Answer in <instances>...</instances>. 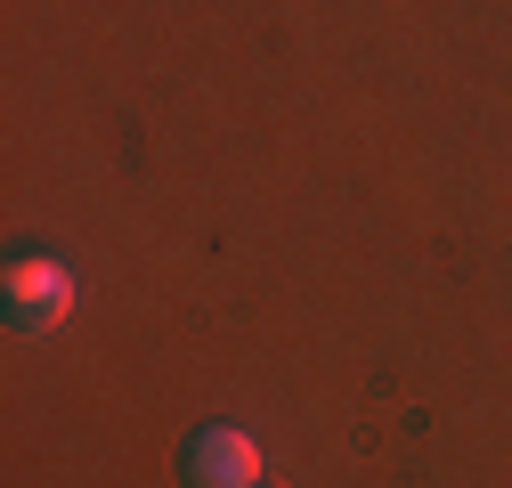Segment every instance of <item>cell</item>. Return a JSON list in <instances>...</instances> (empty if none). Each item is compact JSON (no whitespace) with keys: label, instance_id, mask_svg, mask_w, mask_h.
I'll return each mask as SVG.
<instances>
[{"label":"cell","instance_id":"obj_1","mask_svg":"<svg viewBox=\"0 0 512 488\" xmlns=\"http://www.w3.org/2000/svg\"><path fill=\"white\" fill-rule=\"evenodd\" d=\"M9 318L25 334H49V326H66L74 318V277L57 269V261H9Z\"/></svg>","mask_w":512,"mask_h":488},{"label":"cell","instance_id":"obj_2","mask_svg":"<svg viewBox=\"0 0 512 488\" xmlns=\"http://www.w3.org/2000/svg\"><path fill=\"white\" fill-rule=\"evenodd\" d=\"M187 480L196 488H261V440L236 432V423H212L187 448Z\"/></svg>","mask_w":512,"mask_h":488},{"label":"cell","instance_id":"obj_3","mask_svg":"<svg viewBox=\"0 0 512 488\" xmlns=\"http://www.w3.org/2000/svg\"><path fill=\"white\" fill-rule=\"evenodd\" d=\"M261 488H277V480H261Z\"/></svg>","mask_w":512,"mask_h":488}]
</instances>
